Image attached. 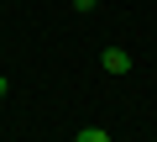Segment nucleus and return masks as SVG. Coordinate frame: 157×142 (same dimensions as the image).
Listing matches in <instances>:
<instances>
[{
	"label": "nucleus",
	"instance_id": "nucleus-1",
	"mask_svg": "<svg viewBox=\"0 0 157 142\" xmlns=\"http://www.w3.org/2000/svg\"><path fill=\"white\" fill-rule=\"evenodd\" d=\"M100 68H105V74H131V53L126 47H105L100 53Z\"/></svg>",
	"mask_w": 157,
	"mask_h": 142
},
{
	"label": "nucleus",
	"instance_id": "nucleus-2",
	"mask_svg": "<svg viewBox=\"0 0 157 142\" xmlns=\"http://www.w3.org/2000/svg\"><path fill=\"white\" fill-rule=\"evenodd\" d=\"M73 142H110V132H105V126H78Z\"/></svg>",
	"mask_w": 157,
	"mask_h": 142
},
{
	"label": "nucleus",
	"instance_id": "nucleus-3",
	"mask_svg": "<svg viewBox=\"0 0 157 142\" xmlns=\"http://www.w3.org/2000/svg\"><path fill=\"white\" fill-rule=\"evenodd\" d=\"M73 11H84V16H89V11H94V0H73Z\"/></svg>",
	"mask_w": 157,
	"mask_h": 142
},
{
	"label": "nucleus",
	"instance_id": "nucleus-4",
	"mask_svg": "<svg viewBox=\"0 0 157 142\" xmlns=\"http://www.w3.org/2000/svg\"><path fill=\"white\" fill-rule=\"evenodd\" d=\"M6 90H11V79H6V74H0V100H6Z\"/></svg>",
	"mask_w": 157,
	"mask_h": 142
},
{
	"label": "nucleus",
	"instance_id": "nucleus-5",
	"mask_svg": "<svg viewBox=\"0 0 157 142\" xmlns=\"http://www.w3.org/2000/svg\"><path fill=\"white\" fill-rule=\"evenodd\" d=\"M11 6H16V0H11Z\"/></svg>",
	"mask_w": 157,
	"mask_h": 142
}]
</instances>
